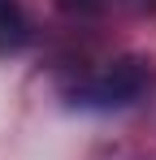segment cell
I'll return each instance as SVG.
<instances>
[{"mask_svg":"<svg viewBox=\"0 0 156 160\" xmlns=\"http://www.w3.org/2000/svg\"><path fill=\"white\" fill-rule=\"evenodd\" d=\"M143 87H148V65L139 56H122V61L104 65L100 74H91L82 87H74V104H82V108H126L143 95Z\"/></svg>","mask_w":156,"mask_h":160,"instance_id":"obj_1","label":"cell"},{"mask_svg":"<svg viewBox=\"0 0 156 160\" xmlns=\"http://www.w3.org/2000/svg\"><path fill=\"white\" fill-rule=\"evenodd\" d=\"M65 4H74V9H96L100 0H65Z\"/></svg>","mask_w":156,"mask_h":160,"instance_id":"obj_3","label":"cell"},{"mask_svg":"<svg viewBox=\"0 0 156 160\" xmlns=\"http://www.w3.org/2000/svg\"><path fill=\"white\" fill-rule=\"evenodd\" d=\"M30 43V22L18 0H0V52H22Z\"/></svg>","mask_w":156,"mask_h":160,"instance_id":"obj_2","label":"cell"}]
</instances>
